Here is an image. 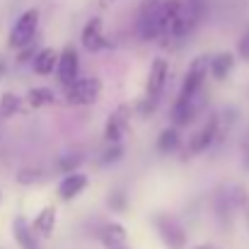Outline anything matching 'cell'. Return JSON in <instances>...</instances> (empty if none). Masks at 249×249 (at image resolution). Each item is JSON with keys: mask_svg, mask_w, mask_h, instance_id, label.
<instances>
[{"mask_svg": "<svg viewBox=\"0 0 249 249\" xmlns=\"http://www.w3.org/2000/svg\"><path fill=\"white\" fill-rule=\"evenodd\" d=\"M102 94V80L99 78H78L73 85L66 87V102L71 107H87L94 104Z\"/></svg>", "mask_w": 249, "mask_h": 249, "instance_id": "6da1fadb", "label": "cell"}, {"mask_svg": "<svg viewBox=\"0 0 249 249\" xmlns=\"http://www.w3.org/2000/svg\"><path fill=\"white\" fill-rule=\"evenodd\" d=\"M36 27H39V10L22 12L17 17V22L12 24V29H10V46L12 49H24L34 39Z\"/></svg>", "mask_w": 249, "mask_h": 249, "instance_id": "7a4b0ae2", "label": "cell"}, {"mask_svg": "<svg viewBox=\"0 0 249 249\" xmlns=\"http://www.w3.org/2000/svg\"><path fill=\"white\" fill-rule=\"evenodd\" d=\"M218 131H220V124H218V116L213 114V116H208L206 124H203L201 128H196L194 136L189 138V143H186V158H194V155H201L203 150H208V148L213 145Z\"/></svg>", "mask_w": 249, "mask_h": 249, "instance_id": "3957f363", "label": "cell"}, {"mask_svg": "<svg viewBox=\"0 0 249 249\" xmlns=\"http://www.w3.org/2000/svg\"><path fill=\"white\" fill-rule=\"evenodd\" d=\"M155 230H158V235H160V240L165 242L167 249L186 247V232H184V228H181L172 215H165V213L155 215Z\"/></svg>", "mask_w": 249, "mask_h": 249, "instance_id": "277c9868", "label": "cell"}, {"mask_svg": "<svg viewBox=\"0 0 249 249\" xmlns=\"http://www.w3.org/2000/svg\"><path fill=\"white\" fill-rule=\"evenodd\" d=\"M206 78H208V56H196L189 63V71H186V75L181 80L179 97H196Z\"/></svg>", "mask_w": 249, "mask_h": 249, "instance_id": "5b68a950", "label": "cell"}, {"mask_svg": "<svg viewBox=\"0 0 249 249\" xmlns=\"http://www.w3.org/2000/svg\"><path fill=\"white\" fill-rule=\"evenodd\" d=\"M128 119H131V107H128V104L116 107V109L107 116V124H104V138H107V143H119V141L126 136Z\"/></svg>", "mask_w": 249, "mask_h": 249, "instance_id": "8992f818", "label": "cell"}, {"mask_svg": "<svg viewBox=\"0 0 249 249\" xmlns=\"http://www.w3.org/2000/svg\"><path fill=\"white\" fill-rule=\"evenodd\" d=\"M78 71H80V58H78V51L73 46H66L61 53H58V63H56V75H58V83L63 87L73 85L78 80Z\"/></svg>", "mask_w": 249, "mask_h": 249, "instance_id": "52a82bcc", "label": "cell"}, {"mask_svg": "<svg viewBox=\"0 0 249 249\" xmlns=\"http://www.w3.org/2000/svg\"><path fill=\"white\" fill-rule=\"evenodd\" d=\"M167 71H169V66H167L165 58H155L150 63V73H148V80H145V99H153V102L160 99V94L167 85Z\"/></svg>", "mask_w": 249, "mask_h": 249, "instance_id": "ba28073f", "label": "cell"}, {"mask_svg": "<svg viewBox=\"0 0 249 249\" xmlns=\"http://www.w3.org/2000/svg\"><path fill=\"white\" fill-rule=\"evenodd\" d=\"M80 41H83V46L89 53H99V51L109 49V41H107V36H104V27H102V19H99V17L87 19V24L83 27Z\"/></svg>", "mask_w": 249, "mask_h": 249, "instance_id": "9c48e42d", "label": "cell"}, {"mask_svg": "<svg viewBox=\"0 0 249 249\" xmlns=\"http://www.w3.org/2000/svg\"><path fill=\"white\" fill-rule=\"evenodd\" d=\"M87 181H89V179H87V174H83V172H68V174L63 177V181L58 184V196H61L63 201L78 198L85 189H87Z\"/></svg>", "mask_w": 249, "mask_h": 249, "instance_id": "30bf717a", "label": "cell"}, {"mask_svg": "<svg viewBox=\"0 0 249 249\" xmlns=\"http://www.w3.org/2000/svg\"><path fill=\"white\" fill-rule=\"evenodd\" d=\"M196 97H177V102H174V107H172V124L177 126V128H181V126H189L191 121H194V116H196V102H194Z\"/></svg>", "mask_w": 249, "mask_h": 249, "instance_id": "8fae6325", "label": "cell"}, {"mask_svg": "<svg viewBox=\"0 0 249 249\" xmlns=\"http://www.w3.org/2000/svg\"><path fill=\"white\" fill-rule=\"evenodd\" d=\"M126 240H128V232H126V228L121 223H107L99 230V242L107 249H124Z\"/></svg>", "mask_w": 249, "mask_h": 249, "instance_id": "7c38bea8", "label": "cell"}, {"mask_svg": "<svg viewBox=\"0 0 249 249\" xmlns=\"http://www.w3.org/2000/svg\"><path fill=\"white\" fill-rule=\"evenodd\" d=\"M56 218H58L56 206H46L44 211H39V215H36L29 225H32L34 235H39V237H51V235H53V228H56Z\"/></svg>", "mask_w": 249, "mask_h": 249, "instance_id": "4fadbf2b", "label": "cell"}, {"mask_svg": "<svg viewBox=\"0 0 249 249\" xmlns=\"http://www.w3.org/2000/svg\"><path fill=\"white\" fill-rule=\"evenodd\" d=\"M56 63H58V51L56 49H41L34 58H32V68L36 75L46 78L56 71Z\"/></svg>", "mask_w": 249, "mask_h": 249, "instance_id": "5bb4252c", "label": "cell"}, {"mask_svg": "<svg viewBox=\"0 0 249 249\" xmlns=\"http://www.w3.org/2000/svg\"><path fill=\"white\" fill-rule=\"evenodd\" d=\"M12 235H15L17 245L22 249H39L36 237H34V230H32V225H29L24 218H15V223H12Z\"/></svg>", "mask_w": 249, "mask_h": 249, "instance_id": "9a60e30c", "label": "cell"}, {"mask_svg": "<svg viewBox=\"0 0 249 249\" xmlns=\"http://www.w3.org/2000/svg\"><path fill=\"white\" fill-rule=\"evenodd\" d=\"M232 66H235V56L232 53H218V56L208 58V73L215 80H225L230 75Z\"/></svg>", "mask_w": 249, "mask_h": 249, "instance_id": "2e32d148", "label": "cell"}, {"mask_svg": "<svg viewBox=\"0 0 249 249\" xmlns=\"http://www.w3.org/2000/svg\"><path fill=\"white\" fill-rule=\"evenodd\" d=\"M179 145H181V133H179L177 126L165 128V131L160 133V138H158V150H160L162 155H167V153H177Z\"/></svg>", "mask_w": 249, "mask_h": 249, "instance_id": "e0dca14e", "label": "cell"}, {"mask_svg": "<svg viewBox=\"0 0 249 249\" xmlns=\"http://www.w3.org/2000/svg\"><path fill=\"white\" fill-rule=\"evenodd\" d=\"M27 102H29V107L39 109V107H44V104H53L56 97H53V92H51L49 87H34V89H29Z\"/></svg>", "mask_w": 249, "mask_h": 249, "instance_id": "ac0fdd59", "label": "cell"}, {"mask_svg": "<svg viewBox=\"0 0 249 249\" xmlns=\"http://www.w3.org/2000/svg\"><path fill=\"white\" fill-rule=\"evenodd\" d=\"M80 160H83L80 153H68V155H63L58 160V169L61 172H75V167L80 165Z\"/></svg>", "mask_w": 249, "mask_h": 249, "instance_id": "d6986e66", "label": "cell"}, {"mask_svg": "<svg viewBox=\"0 0 249 249\" xmlns=\"http://www.w3.org/2000/svg\"><path fill=\"white\" fill-rule=\"evenodd\" d=\"M19 111V99L15 97V94H2V114L5 116H12V114H17Z\"/></svg>", "mask_w": 249, "mask_h": 249, "instance_id": "ffe728a7", "label": "cell"}, {"mask_svg": "<svg viewBox=\"0 0 249 249\" xmlns=\"http://www.w3.org/2000/svg\"><path fill=\"white\" fill-rule=\"evenodd\" d=\"M39 179H44V172H39V169H22L17 174V181L19 184H34Z\"/></svg>", "mask_w": 249, "mask_h": 249, "instance_id": "44dd1931", "label": "cell"}, {"mask_svg": "<svg viewBox=\"0 0 249 249\" xmlns=\"http://www.w3.org/2000/svg\"><path fill=\"white\" fill-rule=\"evenodd\" d=\"M237 56L249 63V24L245 27V32H242V36L237 41Z\"/></svg>", "mask_w": 249, "mask_h": 249, "instance_id": "7402d4cb", "label": "cell"}, {"mask_svg": "<svg viewBox=\"0 0 249 249\" xmlns=\"http://www.w3.org/2000/svg\"><path fill=\"white\" fill-rule=\"evenodd\" d=\"M121 145L119 143H111L107 150H104V155H102V165H109V162H116L119 158H121Z\"/></svg>", "mask_w": 249, "mask_h": 249, "instance_id": "603a6c76", "label": "cell"}, {"mask_svg": "<svg viewBox=\"0 0 249 249\" xmlns=\"http://www.w3.org/2000/svg\"><path fill=\"white\" fill-rule=\"evenodd\" d=\"M109 208H114V211H124L126 208V194L124 191H111L109 194Z\"/></svg>", "mask_w": 249, "mask_h": 249, "instance_id": "cb8c5ba5", "label": "cell"}, {"mask_svg": "<svg viewBox=\"0 0 249 249\" xmlns=\"http://www.w3.org/2000/svg\"><path fill=\"white\" fill-rule=\"evenodd\" d=\"M242 162L249 169V131H247V136H245V141H242Z\"/></svg>", "mask_w": 249, "mask_h": 249, "instance_id": "d4e9b609", "label": "cell"}, {"mask_svg": "<svg viewBox=\"0 0 249 249\" xmlns=\"http://www.w3.org/2000/svg\"><path fill=\"white\" fill-rule=\"evenodd\" d=\"M242 206H245V218H247V228H249V196L245 198V203H242Z\"/></svg>", "mask_w": 249, "mask_h": 249, "instance_id": "484cf974", "label": "cell"}, {"mask_svg": "<svg viewBox=\"0 0 249 249\" xmlns=\"http://www.w3.org/2000/svg\"><path fill=\"white\" fill-rule=\"evenodd\" d=\"M114 2H119V0H99V7H111Z\"/></svg>", "mask_w": 249, "mask_h": 249, "instance_id": "4316f807", "label": "cell"}, {"mask_svg": "<svg viewBox=\"0 0 249 249\" xmlns=\"http://www.w3.org/2000/svg\"><path fill=\"white\" fill-rule=\"evenodd\" d=\"M2 73H5V63L0 61V75H2Z\"/></svg>", "mask_w": 249, "mask_h": 249, "instance_id": "83f0119b", "label": "cell"}, {"mask_svg": "<svg viewBox=\"0 0 249 249\" xmlns=\"http://www.w3.org/2000/svg\"><path fill=\"white\" fill-rule=\"evenodd\" d=\"M196 249H211V247H196Z\"/></svg>", "mask_w": 249, "mask_h": 249, "instance_id": "f1b7e54d", "label": "cell"}, {"mask_svg": "<svg viewBox=\"0 0 249 249\" xmlns=\"http://www.w3.org/2000/svg\"><path fill=\"white\" fill-rule=\"evenodd\" d=\"M124 249H126V247H124Z\"/></svg>", "mask_w": 249, "mask_h": 249, "instance_id": "f546056e", "label": "cell"}]
</instances>
